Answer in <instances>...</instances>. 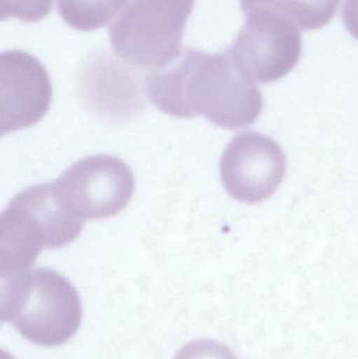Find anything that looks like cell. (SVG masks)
Listing matches in <instances>:
<instances>
[{
  "label": "cell",
  "mask_w": 358,
  "mask_h": 359,
  "mask_svg": "<svg viewBox=\"0 0 358 359\" xmlns=\"http://www.w3.org/2000/svg\"><path fill=\"white\" fill-rule=\"evenodd\" d=\"M149 101L180 119L203 116L226 130L254 123L263 109L262 93L228 50L216 54L186 46L180 56L145 78Z\"/></svg>",
  "instance_id": "cell-1"
},
{
  "label": "cell",
  "mask_w": 358,
  "mask_h": 359,
  "mask_svg": "<svg viewBox=\"0 0 358 359\" xmlns=\"http://www.w3.org/2000/svg\"><path fill=\"white\" fill-rule=\"evenodd\" d=\"M1 318L36 345L55 347L81 325L79 294L67 278L48 268L1 278Z\"/></svg>",
  "instance_id": "cell-2"
},
{
  "label": "cell",
  "mask_w": 358,
  "mask_h": 359,
  "mask_svg": "<svg viewBox=\"0 0 358 359\" xmlns=\"http://www.w3.org/2000/svg\"><path fill=\"white\" fill-rule=\"evenodd\" d=\"M83 224L62 204L54 183L25 188L1 215V278L27 271L43 249L71 244Z\"/></svg>",
  "instance_id": "cell-3"
},
{
  "label": "cell",
  "mask_w": 358,
  "mask_h": 359,
  "mask_svg": "<svg viewBox=\"0 0 358 359\" xmlns=\"http://www.w3.org/2000/svg\"><path fill=\"white\" fill-rule=\"evenodd\" d=\"M195 0H126L109 29L115 54L141 69H163L182 52Z\"/></svg>",
  "instance_id": "cell-4"
},
{
  "label": "cell",
  "mask_w": 358,
  "mask_h": 359,
  "mask_svg": "<svg viewBox=\"0 0 358 359\" xmlns=\"http://www.w3.org/2000/svg\"><path fill=\"white\" fill-rule=\"evenodd\" d=\"M54 185L62 204L85 222L121 212L132 200L136 181L123 160L96 155L69 166Z\"/></svg>",
  "instance_id": "cell-5"
},
{
  "label": "cell",
  "mask_w": 358,
  "mask_h": 359,
  "mask_svg": "<svg viewBox=\"0 0 358 359\" xmlns=\"http://www.w3.org/2000/svg\"><path fill=\"white\" fill-rule=\"evenodd\" d=\"M245 25L227 48L237 67L254 83L286 77L300 61L302 35L289 19L269 10L245 15Z\"/></svg>",
  "instance_id": "cell-6"
},
{
  "label": "cell",
  "mask_w": 358,
  "mask_h": 359,
  "mask_svg": "<svg viewBox=\"0 0 358 359\" xmlns=\"http://www.w3.org/2000/svg\"><path fill=\"white\" fill-rule=\"evenodd\" d=\"M221 179L231 198L258 203L273 196L287 172V160L275 141L244 132L227 145L220 163Z\"/></svg>",
  "instance_id": "cell-7"
},
{
  "label": "cell",
  "mask_w": 358,
  "mask_h": 359,
  "mask_svg": "<svg viewBox=\"0 0 358 359\" xmlns=\"http://www.w3.org/2000/svg\"><path fill=\"white\" fill-rule=\"evenodd\" d=\"M1 136L35 126L48 113L53 86L44 65L29 53L8 50L0 56Z\"/></svg>",
  "instance_id": "cell-8"
},
{
  "label": "cell",
  "mask_w": 358,
  "mask_h": 359,
  "mask_svg": "<svg viewBox=\"0 0 358 359\" xmlns=\"http://www.w3.org/2000/svg\"><path fill=\"white\" fill-rule=\"evenodd\" d=\"M244 15L269 10L291 20L305 31L326 27L338 13L340 0H240Z\"/></svg>",
  "instance_id": "cell-9"
},
{
  "label": "cell",
  "mask_w": 358,
  "mask_h": 359,
  "mask_svg": "<svg viewBox=\"0 0 358 359\" xmlns=\"http://www.w3.org/2000/svg\"><path fill=\"white\" fill-rule=\"evenodd\" d=\"M125 2L126 0H56V6L69 27L90 32L111 22Z\"/></svg>",
  "instance_id": "cell-10"
},
{
  "label": "cell",
  "mask_w": 358,
  "mask_h": 359,
  "mask_svg": "<svg viewBox=\"0 0 358 359\" xmlns=\"http://www.w3.org/2000/svg\"><path fill=\"white\" fill-rule=\"evenodd\" d=\"M54 0H1V19L15 18L25 23L46 18Z\"/></svg>",
  "instance_id": "cell-11"
},
{
  "label": "cell",
  "mask_w": 358,
  "mask_h": 359,
  "mask_svg": "<svg viewBox=\"0 0 358 359\" xmlns=\"http://www.w3.org/2000/svg\"><path fill=\"white\" fill-rule=\"evenodd\" d=\"M174 359H237L227 346L210 339L191 341Z\"/></svg>",
  "instance_id": "cell-12"
},
{
  "label": "cell",
  "mask_w": 358,
  "mask_h": 359,
  "mask_svg": "<svg viewBox=\"0 0 358 359\" xmlns=\"http://www.w3.org/2000/svg\"><path fill=\"white\" fill-rule=\"evenodd\" d=\"M343 20L351 36L358 40V0H345Z\"/></svg>",
  "instance_id": "cell-13"
},
{
  "label": "cell",
  "mask_w": 358,
  "mask_h": 359,
  "mask_svg": "<svg viewBox=\"0 0 358 359\" xmlns=\"http://www.w3.org/2000/svg\"><path fill=\"white\" fill-rule=\"evenodd\" d=\"M2 359H14L12 358V356L10 355V354L6 353V352H4L2 353Z\"/></svg>",
  "instance_id": "cell-14"
}]
</instances>
